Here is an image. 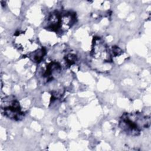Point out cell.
<instances>
[{
  "label": "cell",
  "mask_w": 151,
  "mask_h": 151,
  "mask_svg": "<svg viewBox=\"0 0 151 151\" xmlns=\"http://www.w3.org/2000/svg\"><path fill=\"white\" fill-rule=\"evenodd\" d=\"M14 37L15 46L24 55L38 64L43 60L46 54V50L41 46L36 40L30 38L23 31H18L15 34Z\"/></svg>",
  "instance_id": "cell-2"
},
{
  "label": "cell",
  "mask_w": 151,
  "mask_h": 151,
  "mask_svg": "<svg viewBox=\"0 0 151 151\" xmlns=\"http://www.w3.org/2000/svg\"><path fill=\"white\" fill-rule=\"evenodd\" d=\"M151 123L150 116L139 111L126 112L119 120V127L126 134L137 136L144 130L148 129Z\"/></svg>",
  "instance_id": "cell-1"
},
{
  "label": "cell",
  "mask_w": 151,
  "mask_h": 151,
  "mask_svg": "<svg viewBox=\"0 0 151 151\" xmlns=\"http://www.w3.org/2000/svg\"><path fill=\"white\" fill-rule=\"evenodd\" d=\"M90 57L93 61L100 64H110L113 61L111 48L99 37L93 38Z\"/></svg>",
  "instance_id": "cell-4"
},
{
  "label": "cell",
  "mask_w": 151,
  "mask_h": 151,
  "mask_svg": "<svg viewBox=\"0 0 151 151\" xmlns=\"http://www.w3.org/2000/svg\"><path fill=\"white\" fill-rule=\"evenodd\" d=\"M1 113L4 116L14 121H21L25 116L19 101L12 95L1 99Z\"/></svg>",
  "instance_id": "cell-5"
},
{
  "label": "cell",
  "mask_w": 151,
  "mask_h": 151,
  "mask_svg": "<svg viewBox=\"0 0 151 151\" xmlns=\"http://www.w3.org/2000/svg\"><path fill=\"white\" fill-rule=\"evenodd\" d=\"M76 21V12L66 10H54L47 17L44 28L61 35L67 32Z\"/></svg>",
  "instance_id": "cell-3"
},
{
  "label": "cell",
  "mask_w": 151,
  "mask_h": 151,
  "mask_svg": "<svg viewBox=\"0 0 151 151\" xmlns=\"http://www.w3.org/2000/svg\"><path fill=\"white\" fill-rule=\"evenodd\" d=\"M38 69V75L42 81L48 83L53 80L60 75L62 71V65L60 63L56 60L42 61Z\"/></svg>",
  "instance_id": "cell-6"
}]
</instances>
